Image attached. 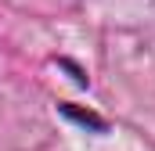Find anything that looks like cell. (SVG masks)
Wrapping results in <instances>:
<instances>
[{
	"mask_svg": "<svg viewBox=\"0 0 155 151\" xmlns=\"http://www.w3.org/2000/svg\"><path fill=\"white\" fill-rule=\"evenodd\" d=\"M61 112L69 115V119H76V122H83V126H94V130H105V119H97V115H90V112H79V108H72V104H65Z\"/></svg>",
	"mask_w": 155,
	"mask_h": 151,
	"instance_id": "6da1fadb",
	"label": "cell"
}]
</instances>
